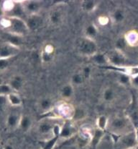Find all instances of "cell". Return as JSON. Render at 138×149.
Returning <instances> with one entry per match:
<instances>
[{
    "label": "cell",
    "instance_id": "6da1fadb",
    "mask_svg": "<svg viewBox=\"0 0 138 149\" xmlns=\"http://www.w3.org/2000/svg\"><path fill=\"white\" fill-rule=\"evenodd\" d=\"M131 120L127 117H117L109 122L108 128H109L112 134L122 135L124 134L135 130V128L133 126Z\"/></svg>",
    "mask_w": 138,
    "mask_h": 149
},
{
    "label": "cell",
    "instance_id": "7a4b0ae2",
    "mask_svg": "<svg viewBox=\"0 0 138 149\" xmlns=\"http://www.w3.org/2000/svg\"><path fill=\"white\" fill-rule=\"evenodd\" d=\"M75 109L72 104L63 101L54 106L53 111L56 118L63 120H71L73 116Z\"/></svg>",
    "mask_w": 138,
    "mask_h": 149
},
{
    "label": "cell",
    "instance_id": "3957f363",
    "mask_svg": "<svg viewBox=\"0 0 138 149\" xmlns=\"http://www.w3.org/2000/svg\"><path fill=\"white\" fill-rule=\"evenodd\" d=\"M78 51L81 56L91 58L98 52V46L95 40L84 37L78 42Z\"/></svg>",
    "mask_w": 138,
    "mask_h": 149
},
{
    "label": "cell",
    "instance_id": "277c9868",
    "mask_svg": "<svg viewBox=\"0 0 138 149\" xmlns=\"http://www.w3.org/2000/svg\"><path fill=\"white\" fill-rule=\"evenodd\" d=\"M117 143H119L122 149H133L137 148L138 142L135 130L121 135Z\"/></svg>",
    "mask_w": 138,
    "mask_h": 149
},
{
    "label": "cell",
    "instance_id": "5b68a950",
    "mask_svg": "<svg viewBox=\"0 0 138 149\" xmlns=\"http://www.w3.org/2000/svg\"><path fill=\"white\" fill-rule=\"evenodd\" d=\"M59 125L56 123L55 118H47L43 120H41L38 125V130L42 135H49L50 133L54 135V131L56 127Z\"/></svg>",
    "mask_w": 138,
    "mask_h": 149
},
{
    "label": "cell",
    "instance_id": "8992f818",
    "mask_svg": "<svg viewBox=\"0 0 138 149\" xmlns=\"http://www.w3.org/2000/svg\"><path fill=\"white\" fill-rule=\"evenodd\" d=\"M10 26L12 28L14 35L20 36L30 31L25 21L18 17H11L10 20Z\"/></svg>",
    "mask_w": 138,
    "mask_h": 149
},
{
    "label": "cell",
    "instance_id": "52a82bcc",
    "mask_svg": "<svg viewBox=\"0 0 138 149\" xmlns=\"http://www.w3.org/2000/svg\"><path fill=\"white\" fill-rule=\"evenodd\" d=\"M77 132V130L71 120H66L60 125L59 130V138L69 139L72 138Z\"/></svg>",
    "mask_w": 138,
    "mask_h": 149
},
{
    "label": "cell",
    "instance_id": "ba28073f",
    "mask_svg": "<svg viewBox=\"0 0 138 149\" xmlns=\"http://www.w3.org/2000/svg\"><path fill=\"white\" fill-rule=\"evenodd\" d=\"M108 62L117 68H122L126 65V57L122 52L115 50L106 55Z\"/></svg>",
    "mask_w": 138,
    "mask_h": 149
},
{
    "label": "cell",
    "instance_id": "9c48e42d",
    "mask_svg": "<svg viewBox=\"0 0 138 149\" xmlns=\"http://www.w3.org/2000/svg\"><path fill=\"white\" fill-rule=\"evenodd\" d=\"M29 31H36L41 29L44 24V20L40 14L28 15L25 20Z\"/></svg>",
    "mask_w": 138,
    "mask_h": 149
},
{
    "label": "cell",
    "instance_id": "30bf717a",
    "mask_svg": "<svg viewBox=\"0 0 138 149\" xmlns=\"http://www.w3.org/2000/svg\"><path fill=\"white\" fill-rule=\"evenodd\" d=\"M23 8L25 13L28 14V15H32L40 14L42 10V2L38 0H30V1H24Z\"/></svg>",
    "mask_w": 138,
    "mask_h": 149
},
{
    "label": "cell",
    "instance_id": "8fae6325",
    "mask_svg": "<svg viewBox=\"0 0 138 149\" xmlns=\"http://www.w3.org/2000/svg\"><path fill=\"white\" fill-rule=\"evenodd\" d=\"M55 52H56V49L53 44H47L43 48L41 51V61L43 63L48 64L53 62V59L55 57Z\"/></svg>",
    "mask_w": 138,
    "mask_h": 149
},
{
    "label": "cell",
    "instance_id": "7c38bea8",
    "mask_svg": "<svg viewBox=\"0 0 138 149\" xmlns=\"http://www.w3.org/2000/svg\"><path fill=\"white\" fill-rule=\"evenodd\" d=\"M63 13L60 8H55L50 11L49 15V22L52 25H58L63 20Z\"/></svg>",
    "mask_w": 138,
    "mask_h": 149
},
{
    "label": "cell",
    "instance_id": "4fadbf2b",
    "mask_svg": "<svg viewBox=\"0 0 138 149\" xmlns=\"http://www.w3.org/2000/svg\"><path fill=\"white\" fill-rule=\"evenodd\" d=\"M53 107H54V105L50 98H43L38 102V109L41 111L42 114H47L50 112L53 111Z\"/></svg>",
    "mask_w": 138,
    "mask_h": 149
},
{
    "label": "cell",
    "instance_id": "5bb4252c",
    "mask_svg": "<svg viewBox=\"0 0 138 149\" xmlns=\"http://www.w3.org/2000/svg\"><path fill=\"white\" fill-rule=\"evenodd\" d=\"M127 46L131 47H138V32L135 30L129 31L124 36Z\"/></svg>",
    "mask_w": 138,
    "mask_h": 149
},
{
    "label": "cell",
    "instance_id": "9a60e30c",
    "mask_svg": "<svg viewBox=\"0 0 138 149\" xmlns=\"http://www.w3.org/2000/svg\"><path fill=\"white\" fill-rule=\"evenodd\" d=\"M104 132L105 131L98 129V128L93 130L91 143H90V146H91L92 148H96L98 146V145L100 143L102 138L104 136Z\"/></svg>",
    "mask_w": 138,
    "mask_h": 149
},
{
    "label": "cell",
    "instance_id": "2e32d148",
    "mask_svg": "<svg viewBox=\"0 0 138 149\" xmlns=\"http://www.w3.org/2000/svg\"><path fill=\"white\" fill-rule=\"evenodd\" d=\"M99 6V2L95 0H84L81 1V9L87 13L94 12Z\"/></svg>",
    "mask_w": 138,
    "mask_h": 149
},
{
    "label": "cell",
    "instance_id": "e0dca14e",
    "mask_svg": "<svg viewBox=\"0 0 138 149\" xmlns=\"http://www.w3.org/2000/svg\"><path fill=\"white\" fill-rule=\"evenodd\" d=\"M60 96L64 100H69L74 94L73 86L71 83L64 85L60 89Z\"/></svg>",
    "mask_w": 138,
    "mask_h": 149
},
{
    "label": "cell",
    "instance_id": "ac0fdd59",
    "mask_svg": "<svg viewBox=\"0 0 138 149\" xmlns=\"http://www.w3.org/2000/svg\"><path fill=\"white\" fill-rule=\"evenodd\" d=\"M125 13H124V10L122 9L118 8L116 9L112 13L110 19L112 23H116V24H119V23L124 22V20H125Z\"/></svg>",
    "mask_w": 138,
    "mask_h": 149
},
{
    "label": "cell",
    "instance_id": "d6986e66",
    "mask_svg": "<svg viewBox=\"0 0 138 149\" xmlns=\"http://www.w3.org/2000/svg\"><path fill=\"white\" fill-rule=\"evenodd\" d=\"M84 33H85L86 38L94 40L96 38V37L98 36V34H99V28H98V26L93 24V23L89 24L85 28Z\"/></svg>",
    "mask_w": 138,
    "mask_h": 149
},
{
    "label": "cell",
    "instance_id": "ffe728a7",
    "mask_svg": "<svg viewBox=\"0 0 138 149\" xmlns=\"http://www.w3.org/2000/svg\"><path fill=\"white\" fill-rule=\"evenodd\" d=\"M16 52L14 47L11 46H3L0 48V59H8L14 54Z\"/></svg>",
    "mask_w": 138,
    "mask_h": 149
},
{
    "label": "cell",
    "instance_id": "44dd1931",
    "mask_svg": "<svg viewBox=\"0 0 138 149\" xmlns=\"http://www.w3.org/2000/svg\"><path fill=\"white\" fill-rule=\"evenodd\" d=\"M59 139V135H54L52 138L45 140L41 144V149H54Z\"/></svg>",
    "mask_w": 138,
    "mask_h": 149
},
{
    "label": "cell",
    "instance_id": "7402d4cb",
    "mask_svg": "<svg viewBox=\"0 0 138 149\" xmlns=\"http://www.w3.org/2000/svg\"><path fill=\"white\" fill-rule=\"evenodd\" d=\"M116 93L115 90L112 88H106L102 93V99L104 101L107 103L112 102L115 99Z\"/></svg>",
    "mask_w": 138,
    "mask_h": 149
},
{
    "label": "cell",
    "instance_id": "603a6c76",
    "mask_svg": "<svg viewBox=\"0 0 138 149\" xmlns=\"http://www.w3.org/2000/svg\"><path fill=\"white\" fill-rule=\"evenodd\" d=\"M91 59L93 63L98 65H104L108 62L106 55L102 53H99V52H97L93 56H92Z\"/></svg>",
    "mask_w": 138,
    "mask_h": 149
},
{
    "label": "cell",
    "instance_id": "cb8c5ba5",
    "mask_svg": "<svg viewBox=\"0 0 138 149\" xmlns=\"http://www.w3.org/2000/svg\"><path fill=\"white\" fill-rule=\"evenodd\" d=\"M24 80L21 76H15L11 80L10 83V87L14 91H20L23 88Z\"/></svg>",
    "mask_w": 138,
    "mask_h": 149
},
{
    "label": "cell",
    "instance_id": "d4e9b609",
    "mask_svg": "<svg viewBox=\"0 0 138 149\" xmlns=\"http://www.w3.org/2000/svg\"><path fill=\"white\" fill-rule=\"evenodd\" d=\"M109 119L107 118V117L105 115H100L97 119H96V128L98 129H100L102 130L105 131L108 127V125H109Z\"/></svg>",
    "mask_w": 138,
    "mask_h": 149
},
{
    "label": "cell",
    "instance_id": "484cf974",
    "mask_svg": "<svg viewBox=\"0 0 138 149\" xmlns=\"http://www.w3.org/2000/svg\"><path fill=\"white\" fill-rule=\"evenodd\" d=\"M87 116V111H85V109L81 108L75 109V111H74L73 116V118L71 121L72 122L81 121V120H84V119H86Z\"/></svg>",
    "mask_w": 138,
    "mask_h": 149
},
{
    "label": "cell",
    "instance_id": "4316f807",
    "mask_svg": "<svg viewBox=\"0 0 138 149\" xmlns=\"http://www.w3.org/2000/svg\"><path fill=\"white\" fill-rule=\"evenodd\" d=\"M19 125L24 132H27L30 129L31 126H32V120L28 116H23L20 118Z\"/></svg>",
    "mask_w": 138,
    "mask_h": 149
},
{
    "label": "cell",
    "instance_id": "83f0119b",
    "mask_svg": "<svg viewBox=\"0 0 138 149\" xmlns=\"http://www.w3.org/2000/svg\"><path fill=\"white\" fill-rule=\"evenodd\" d=\"M85 80V78L83 76L81 72H76L75 74H73L71 77V83L73 86H80V85L83 84Z\"/></svg>",
    "mask_w": 138,
    "mask_h": 149
},
{
    "label": "cell",
    "instance_id": "f1b7e54d",
    "mask_svg": "<svg viewBox=\"0 0 138 149\" xmlns=\"http://www.w3.org/2000/svg\"><path fill=\"white\" fill-rule=\"evenodd\" d=\"M130 80H131V76L127 73H120L119 74L118 78H117L119 83L122 86H131Z\"/></svg>",
    "mask_w": 138,
    "mask_h": 149
},
{
    "label": "cell",
    "instance_id": "f546056e",
    "mask_svg": "<svg viewBox=\"0 0 138 149\" xmlns=\"http://www.w3.org/2000/svg\"><path fill=\"white\" fill-rule=\"evenodd\" d=\"M7 100L14 107L20 106L22 104V99L17 94L14 93H12L7 96Z\"/></svg>",
    "mask_w": 138,
    "mask_h": 149
},
{
    "label": "cell",
    "instance_id": "4dcf8cb0",
    "mask_svg": "<svg viewBox=\"0 0 138 149\" xmlns=\"http://www.w3.org/2000/svg\"><path fill=\"white\" fill-rule=\"evenodd\" d=\"M127 47V42L125 41V38L124 36L120 37L115 42V49L122 52L125 49L126 47Z\"/></svg>",
    "mask_w": 138,
    "mask_h": 149
},
{
    "label": "cell",
    "instance_id": "1f68e13d",
    "mask_svg": "<svg viewBox=\"0 0 138 149\" xmlns=\"http://www.w3.org/2000/svg\"><path fill=\"white\" fill-rule=\"evenodd\" d=\"M20 118H19L18 116L15 114H12L7 118V125L11 127L17 126L20 124Z\"/></svg>",
    "mask_w": 138,
    "mask_h": 149
},
{
    "label": "cell",
    "instance_id": "d6a6232c",
    "mask_svg": "<svg viewBox=\"0 0 138 149\" xmlns=\"http://www.w3.org/2000/svg\"><path fill=\"white\" fill-rule=\"evenodd\" d=\"M12 88L10 87V85L1 84L0 85V96H5L12 93Z\"/></svg>",
    "mask_w": 138,
    "mask_h": 149
},
{
    "label": "cell",
    "instance_id": "836d02e7",
    "mask_svg": "<svg viewBox=\"0 0 138 149\" xmlns=\"http://www.w3.org/2000/svg\"><path fill=\"white\" fill-rule=\"evenodd\" d=\"M8 39L10 44L12 45L13 47H16V46L20 45V43H21V39H20V36L12 35L9 37Z\"/></svg>",
    "mask_w": 138,
    "mask_h": 149
},
{
    "label": "cell",
    "instance_id": "e575fe53",
    "mask_svg": "<svg viewBox=\"0 0 138 149\" xmlns=\"http://www.w3.org/2000/svg\"><path fill=\"white\" fill-rule=\"evenodd\" d=\"M111 19L110 17H108L106 15H100L97 19L98 23L101 25V26H105L110 22Z\"/></svg>",
    "mask_w": 138,
    "mask_h": 149
},
{
    "label": "cell",
    "instance_id": "d590c367",
    "mask_svg": "<svg viewBox=\"0 0 138 149\" xmlns=\"http://www.w3.org/2000/svg\"><path fill=\"white\" fill-rule=\"evenodd\" d=\"M81 73H82L83 76L84 77L85 80L87 79H89L90 77L91 74V72H92V70L90 66H85L83 68V69L81 70Z\"/></svg>",
    "mask_w": 138,
    "mask_h": 149
},
{
    "label": "cell",
    "instance_id": "8d00e7d4",
    "mask_svg": "<svg viewBox=\"0 0 138 149\" xmlns=\"http://www.w3.org/2000/svg\"><path fill=\"white\" fill-rule=\"evenodd\" d=\"M130 82H131L132 86L138 88V74H135L132 75Z\"/></svg>",
    "mask_w": 138,
    "mask_h": 149
},
{
    "label": "cell",
    "instance_id": "74e56055",
    "mask_svg": "<svg viewBox=\"0 0 138 149\" xmlns=\"http://www.w3.org/2000/svg\"><path fill=\"white\" fill-rule=\"evenodd\" d=\"M8 65L9 62L7 59H0V70H1L6 69L8 67Z\"/></svg>",
    "mask_w": 138,
    "mask_h": 149
},
{
    "label": "cell",
    "instance_id": "f35d334b",
    "mask_svg": "<svg viewBox=\"0 0 138 149\" xmlns=\"http://www.w3.org/2000/svg\"><path fill=\"white\" fill-rule=\"evenodd\" d=\"M6 101H7V98L5 96H0V107L5 104Z\"/></svg>",
    "mask_w": 138,
    "mask_h": 149
},
{
    "label": "cell",
    "instance_id": "ab89813d",
    "mask_svg": "<svg viewBox=\"0 0 138 149\" xmlns=\"http://www.w3.org/2000/svg\"><path fill=\"white\" fill-rule=\"evenodd\" d=\"M4 149H14L12 146L10 145H6L4 147Z\"/></svg>",
    "mask_w": 138,
    "mask_h": 149
},
{
    "label": "cell",
    "instance_id": "60d3db41",
    "mask_svg": "<svg viewBox=\"0 0 138 149\" xmlns=\"http://www.w3.org/2000/svg\"><path fill=\"white\" fill-rule=\"evenodd\" d=\"M135 135H136V138H137V142H138V126L135 129Z\"/></svg>",
    "mask_w": 138,
    "mask_h": 149
},
{
    "label": "cell",
    "instance_id": "b9f144b4",
    "mask_svg": "<svg viewBox=\"0 0 138 149\" xmlns=\"http://www.w3.org/2000/svg\"><path fill=\"white\" fill-rule=\"evenodd\" d=\"M0 149H4V148H2V147L0 146Z\"/></svg>",
    "mask_w": 138,
    "mask_h": 149
},
{
    "label": "cell",
    "instance_id": "7bdbcfd3",
    "mask_svg": "<svg viewBox=\"0 0 138 149\" xmlns=\"http://www.w3.org/2000/svg\"><path fill=\"white\" fill-rule=\"evenodd\" d=\"M133 149H138V148L137 147V148H133Z\"/></svg>",
    "mask_w": 138,
    "mask_h": 149
},
{
    "label": "cell",
    "instance_id": "ee69618b",
    "mask_svg": "<svg viewBox=\"0 0 138 149\" xmlns=\"http://www.w3.org/2000/svg\"><path fill=\"white\" fill-rule=\"evenodd\" d=\"M137 148H138V146H137Z\"/></svg>",
    "mask_w": 138,
    "mask_h": 149
}]
</instances>
